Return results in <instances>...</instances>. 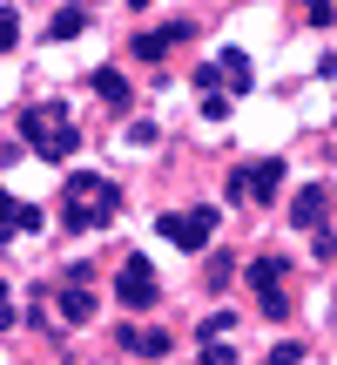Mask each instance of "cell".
<instances>
[{"label": "cell", "mask_w": 337, "mask_h": 365, "mask_svg": "<svg viewBox=\"0 0 337 365\" xmlns=\"http://www.w3.org/2000/svg\"><path fill=\"white\" fill-rule=\"evenodd\" d=\"M115 210H122V190L108 176H95V170L68 176V190H61V223H68V230H102Z\"/></svg>", "instance_id": "1"}, {"label": "cell", "mask_w": 337, "mask_h": 365, "mask_svg": "<svg viewBox=\"0 0 337 365\" xmlns=\"http://www.w3.org/2000/svg\"><path fill=\"white\" fill-rule=\"evenodd\" d=\"M21 135H27V149L48 156V163H61V156H75V149H81V129H75L68 108H27V115H21Z\"/></svg>", "instance_id": "2"}, {"label": "cell", "mask_w": 337, "mask_h": 365, "mask_svg": "<svg viewBox=\"0 0 337 365\" xmlns=\"http://www.w3.org/2000/svg\"><path fill=\"white\" fill-rule=\"evenodd\" d=\"M284 277H290L284 257H257V264H250V291H257V304H263L270 318L290 312V284H284Z\"/></svg>", "instance_id": "3"}, {"label": "cell", "mask_w": 337, "mask_h": 365, "mask_svg": "<svg viewBox=\"0 0 337 365\" xmlns=\"http://www.w3.org/2000/svg\"><path fill=\"white\" fill-rule=\"evenodd\" d=\"M230 190H236V196H250V203H270V196L284 190V163H277V156H263V163H243Z\"/></svg>", "instance_id": "4"}, {"label": "cell", "mask_w": 337, "mask_h": 365, "mask_svg": "<svg viewBox=\"0 0 337 365\" xmlns=\"http://www.w3.org/2000/svg\"><path fill=\"white\" fill-rule=\"evenodd\" d=\"M156 271H149V257H129L122 264V277H115V298L129 304V312H149V304H156Z\"/></svg>", "instance_id": "5"}, {"label": "cell", "mask_w": 337, "mask_h": 365, "mask_svg": "<svg viewBox=\"0 0 337 365\" xmlns=\"http://www.w3.org/2000/svg\"><path fill=\"white\" fill-rule=\"evenodd\" d=\"M209 230H216V217H209V210H176V217H162V237H168L176 250H203Z\"/></svg>", "instance_id": "6"}, {"label": "cell", "mask_w": 337, "mask_h": 365, "mask_svg": "<svg viewBox=\"0 0 337 365\" xmlns=\"http://www.w3.org/2000/svg\"><path fill=\"white\" fill-rule=\"evenodd\" d=\"M122 352H135V359H162V352H168V331H149V325H122Z\"/></svg>", "instance_id": "7"}, {"label": "cell", "mask_w": 337, "mask_h": 365, "mask_svg": "<svg viewBox=\"0 0 337 365\" xmlns=\"http://www.w3.org/2000/svg\"><path fill=\"white\" fill-rule=\"evenodd\" d=\"M290 217H297L304 230H317V217H324V182H311V190H297V203H290Z\"/></svg>", "instance_id": "8"}, {"label": "cell", "mask_w": 337, "mask_h": 365, "mask_svg": "<svg viewBox=\"0 0 337 365\" xmlns=\"http://www.w3.org/2000/svg\"><path fill=\"white\" fill-rule=\"evenodd\" d=\"M88 312H95V291H88V284H68V291H61V318H75V325H81Z\"/></svg>", "instance_id": "9"}, {"label": "cell", "mask_w": 337, "mask_h": 365, "mask_svg": "<svg viewBox=\"0 0 337 365\" xmlns=\"http://www.w3.org/2000/svg\"><path fill=\"white\" fill-rule=\"evenodd\" d=\"M27 223H41V217H34L27 203H14L7 190H0V230H27Z\"/></svg>", "instance_id": "10"}, {"label": "cell", "mask_w": 337, "mask_h": 365, "mask_svg": "<svg viewBox=\"0 0 337 365\" xmlns=\"http://www.w3.org/2000/svg\"><path fill=\"white\" fill-rule=\"evenodd\" d=\"M223 81H230V88L243 95V88H250V54H236V48L223 54Z\"/></svg>", "instance_id": "11"}, {"label": "cell", "mask_w": 337, "mask_h": 365, "mask_svg": "<svg viewBox=\"0 0 337 365\" xmlns=\"http://www.w3.org/2000/svg\"><path fill=\"white\" fill-rule=\"evenodd\" d=\"M95 88H102L115 108H129V81H122V75H108V68H102V75H95Z\"/></svg>", "instance_id": "12"}, {"label": "cell", "mask_w": 337, "mask_h": 365, "mask_svg": "<svg viewBox=\"0 0 337 365\" xmlns=\"http://www.w3.org/2000/svg\"><path fill=\"white\" fill-rule=\"evenodd\" d=\"M14 41H21V14H14V7H0V54H7Z\"/></svg>", "instance_id": "13"}, {"label": "cell", "mask_w": 337, "mask_h": 365, "mask_svg": "<svg viewBox=\"0 0 337 365\" xmlns=\"http://www.w3.org/2000/svg\"><path fill=\"white\" fill-rule=\"evenodd\" d=\"M68 34H81V14H61V21L48 27V41H68Z\"/></svg>", "instance_id": "14"}, {"label": "cell", "mask_w": 337, "mask_h": 365, "mask_svg": "<svg viewBox=\"0 0 337 365\" xmlns=\"http://www.w3.org/2000/svg\"><path fill=\"white\" fill-rule=\"evenodd\" d=\"M14 325V298H7V284H0V331Z\"/></svg>", "instance_id": "15"}, {"label": "cell", "mask_w": 337, "mask_h": 365, "mask_svg": "<svg viewBox=\"0 0 337 365\" xmlns=\"http://www.w3.org/2000/svg\"><path fill=\"white\" fill-rule=\"evenodd\" d=\"M311 21H331V0H311Z\"/></svg>", "instance_id": "16"}, {"label": "cell", "mask_w": 337, "mask_h": 365, "mask_svg": "<svg viewBox=\"0 0 337 365\" xmlns=\"http://www.w3.org/2000/svg\"><path fill=\"white\" fill-rule=\"evenodd\" d=\"M270 365H297V345H284V352H277Z\"/></svg>", "instance_id": "17"}]
</instances>
